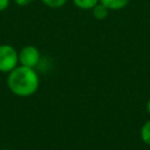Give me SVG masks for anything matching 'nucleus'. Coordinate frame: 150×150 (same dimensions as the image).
Returning <instances> with one entry per match:
<instances>
[{"label": "nucleus", "instance_id": "nucleus-10", "mask_svg": "<svg viewBox=\"0 0 150 150\" xmlns=\"http://www.w3.org/2000/svg\"><path fill=\"white\" fill-rule=\"evenodd\" d=\"M33 0H14V2L20 6V7H25V6H28Z\"/></svg>", "mask_w": 150, "mask_h": 150}, {"label": "nucleus", "instance_id": "nucleus-7", "mask_svg": "<svg viewBox=\"0 0 150 150\" xmlns=\"http://www.w3.org/2000/svg\"><path fill=\"white\" fill-rule=\"evenodd\" d=\"M141 138L145 144L150 145V120L144 122V124L142 125V128H141Z\"/></svg>", "mask_w": 150, "mask_h": 150}, {"label": "nucleus", "instance_id": "nucleus-3", "mask_svg": "<svg viewBox=\"0 0 150 150\" xmlns=\"http://www.w3.org/2000/svg\"><path fill=\"white\" fill-rule=\"evenodd\" d=\"M19 62L21 66L35 68L40 62V52L35 46H25L19 52Z\"/></svg>", "mask_w": 150, "mask_h": 150}, {"label": "nucleus", "instance_id": "nucleus-1", "mask_svg": "<svg viewBox=\"0 0 150 150\" xmlns=\"http://www.w3.org/2000/svg\"><path fill=\"white\" fill-rule=\"evenodd\" d=\"M7 84L9 90L16 96L27 97L39 89L40 80L34 68L16 66L12 71H9Z\"/></svg>", "mask_w": 150, "mask_h": 150}, {"label": "nucleus", "instance_id": "nucleus-6", "mask_svg": "<svg viewBox=\"0 0 150 150\" xmlns=\"http://www.w3.org/2000/svg\"><path fill=\"white\" fill-rule=\"evenodd\" d=\"M73 2L77 8L89 11V9H93L100 2V0H73Z\"/></svg>", "mask_w": 150, "mask_h": 150}, {"label": "nucleus", "instance_id": "nucleus-9", "mask_svg": "<svg viewBox=\"0 0 150 150\" xmlns=\"http://www.w3.org/2000/svg\"><path fill=\"white\" fill-rule=\"evenodd\" d=\"M11 5V0H0V12L6 11Z\"/></svg>", "mask_w": 150, "mask_h": 150}, {"label": "nucleus", "instance_id": "nucleus-2", "mask_svg": "<svg viewBox=\"0 0 150 150\" xmlns=\"http://www.w3.org/2000/svg\"><path fill=\"white\" fill-rule=\"evenodd\" d=\"M19 63V53L11 45H0V71L9 73Z\"/></svg>", "mask_w": 150, "mask_h": 150}, {"label": "nucleus", "instance_id": "nucleus-11", "mask_svg": "<svg viewBox=\"0 0 150 150\" xmlns=\"http://www.w3.org/2000/svg\"><path fill=\"white\" fill-rule=\"evenodd\" d=\"M146 111H148V114L150 115V98H149L148 102H146Z\"/></svg>", "mask_w": 150, "mask_h": 150}, {"label": "nucleus", "instance_id": "nucleus-4", "mask_svg": "<svg viewBox=\"0 0 150 150\" xmlns=\"http://www.w3.org/2000/svg\"><path fill=\"white\" fill-rule=\"evenodd\" d=\"M100 2L107 6L110 11H118L124 8L130 2V0H100Z\"/></svg>", "mask_w": 150, "mask_h": 150}, {"label": "nucleus", "instance_id": "nucleus-5", "mask_svg": "<svg viewBox=\"0 0 150 150\" xmlns=\"http://www.w3.org/2000/svg\"><path fill=\"white\" fill-rule=\"evenodd\" d=\"M91 11H93V15H94L95 19H97V20H104L108 16L110 9L107 6H104L103 4L98 2Z\"/></svg>", "mask_w": 150, "mask_h": 150}, {"label": "nucleus", "instance_id": "nucleus-8", "mask_svg": "<svg viewBox=\"0 0 150 150\" xmlns=\"http://www.w3.org/2000/svg\"><path fill=\"white\" fill-rule=\"evenodd\" d=\"M41 1L49 8H61L66 5L68 0H41Z\"/></svg>", "mask_w": 150, "mask_h": 150}]
</instances>
